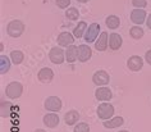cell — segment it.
Wrapping results in <instances>:
<instances>
[{
  "instance_id": "cell-1",
  "label": "cell",
  "mask_w": 151,
  "mask_h": 132,
  "mask_svg": "<svg viewBox=\"0 0 151 132\" xmlns=\"http://www.w3.org/2000/svg\"><path fill=\"white\" fill-rule=\"evenodd\" d=\"M22 92H23V86H22V84H19V82H10L5 87V94L10 99H17V97H19L22 95Z\"/></svg>"
},
{
  "instance_id": "cell-2",
  "label": "cell",
  "mask_w": 151,
  "mask_h": 132,
  "mask_svg": "<svg viewBox=\"0 0 151 132\" xmlns=\"http://www.w3.org/2000/svg\"><path fill=\"white\" fill-rule=\"evenodd\" d=\"M6 31L10 37H19L24 31V25L21 21H12L8 23Z\"/></svg>"
},
{
  "instance_id": "cell-3",
  "label": "cell",
  "mask_w": 151,
  "mask_h": 132,
  "mask_svg": "<svg viewBox=\"0 0 151 132\" xmlns=\"http://www.w3.org/2000/svg\"><path fill=\"white\" fill-rule=\"evenodd\" d=\"M113 114H114V107L109 103H103L97 107V115L100 119H110Z\"/></svg>"
},
{
  "instance_id": "cell-4",
  "label": "cell",
  "mask_w": 151,
  "mask_h": 132,
  "mask_svg": "<svg viewBox=\"0 0 151 132\" xmlns=\"http://www.w3.org/2000/svg\"><path fill=\"white\" fill-rule=\"evenodd\" d=\"M99 32H100V25L99 23H91L86 30V33H85V40L86 43H93L96 40V37L99 36Z\"/></svg>"
},
{
  "instance_id": "cell-5",
  "label": "cell",
  "mask_w": 151,
  "mask_h": 132,
  "mask_svg": "<svg viewBox=\"0 0 151 132\" xmlns=\"http://www.w3.org/2000/svg\"><path fill=\"white\" fill-rule=\"evenodd\" d=\"M45 109L50 112H59L62 109V100L59 99L58 96H49L46 100H45Z\"/></svg>"
},
{
  "instance_id": "cell-6",
  "label": "cell",
  "mask_w": 151,
  "mask_h": 132,
  "mask_svg": "<svg viewBox=\"0 0 151 132\" xmlns=\"http://www.w3.org/2000/svg\"><path fill=\"white\" fill-rule=\"evenodd\" d=\"M49 58L54 64H62L65 58H64V51L60 48H52L49 53Z\"/></svg>"
},
{
  "instance_id": "cell-7",
  "label": "cell",
  "mask_w": 151,
  "mask_h": 132,
  "mask_svg": "<svg viewBox=\"0 0 151 132\" xmlns=\"http://www.w3.org/2000/svg\"><path fill=\"white\" fill-rule=\"evenodd\" d=\"M92 81L96 86H104V85L109 84L110 77H109V74L105 72V71H97V72L92 76Z\"/></svg>"
},
{
  "instance_id": "cell-8",
  "label": "cell",
  "mask_w": 151,
  "mask_h": 132,
  "mask_svg": "<svg viewBox=\"0 0 151 132\" xmlns=\"http://www.w3.org/2000/svg\"><path fill=\"white\" fill-rule=\"evenodd\" d=\"M127 66L131 71L137 72V71H141V68L143 67V60H142L141 56H138V55H132L131 58L128 59Z\"/></svg>"
},
{
  "instance_id": "cell-9",
  "label": "cell",
  "mask_w": 151,
  "mask_h": 132,
  "mask_svg": "<svg viewBox=\"0 0 151 132\" xmlns=\"http://www.w3.org/2000/svg\"><path fill=\"white\" fill-rule=\"evenodd\" d=\"M146 19V12L142 8H136L131 12V21L136 25H142Z\"/></svg>"
},
{
  "instance_id": "cell-10",
  "label": "cell",
  "mask_w": 151,
  "mask_h": 132,
  "mask_svg": "<svg viewBox=\"0 0 151 132\" xmlns=\"http://www.w3.org/2000/svg\"><path fill=\"white\" fill-rule=\"evenodd\" d=\"M92 55L91 48L87 45H80L78 46V60L80 62H87Z\"/></svg>"
},
{
  "instance_id": "cell-11",
  "label": "cell",
  "mask_w": 151,
  "mask_h": 132,
  "mask_svg": "<svg viewBox=\"0 0 151 132\" xmlns=\"http://www.w3.org/2000/svg\"><path fill=\"white\" fill-rule=\"evenodd\" d=\"M59 122H60L59 117H58V114H55L54 112L49 113V114H46L44 117V124L49 128H55L59 124Z\"/></svg>"
},
{
  "instance_id": "cell-12",
  "label": "cell",
  "mask_w": 151,
  "mask_h": 132,
  "mask_svg": "<svg viewBox=\"0 0 151 132\" xmlns=\"http://www.w3.org/2000/svg\"><path fill=\"white\" fill-rule=\"evenodd\" d=\"M39 80L42 82V84H49L51 82V80L54 78V72L50 68H41L39 74H37Z\"/></svg>"
},
{
  "instance_id": "cell-13",
  "label": "cell",
  "mask_w": 151,
  "mask_h": 132,
  "mask_svg": "<svg viewBox=\"0 0 151 132\" xmlns=\"http://www.w3.org/2000/svg\"><path fill=\"white\" fill-rule=\"evenodd\" d=\"M95 97L100 101H108L111 99V91L108 87H100L95 91Z\"/></svg>"
},
{
  "instance_id": "cell-14",
  "label": "cell",
  "mask_w": 151,
  "mask_h": 132,
  "mask_svg": "<svg viewBox=\"0 0 151 132\" xmlns=\"http://www.w3.org/2000/svg\"><path fill=\"white\" fill-rule=\"evenodd\" d=\"M74 43V37L69 32H62L58 36V44L60 46H69Z\"/></svg>"
},
{
  "instance_id": "cell-15",
  "label": "cell",
  "mask_w": 151,
  "mask_h": 132,
  "mask_svg": "<svg viewBox=\"0 0 151 132\" xmlns=\"http://www.w3.org/2000/svg\"><path fill=\"white\" fill-rule=\"evenodd\" d=\"M65 56H67V60L68 63H74L76 60L78 59V46L76 45H69L65 51Z\"/></svg>"
},
{
  "instance_id": "cell-16",
  "label": "cell",
  "mask_w": 151,
  "mask_h": 132,
  "mask_svg": "<svg viewBox=\"0 0 151 132\" xmlns=\"http://www.w3.org/2000/svg\"><path fill=\"white\" fill-rule=\"evenodd\" d=\"M78 119H80V114H78L77 110H69L68 113H65V115H64V122H65L68 126H73L78 122Z\"/></svg>"
},
{
  "instance_id": "cell-17",
  "label": "cell",
  "mask_w": 151,
  "mask_h": 132,
  "mask_svg": "<svg viewBox=\"0 0 151 132\" xmlns=\"http://www.w3.org/2000/svg\"><path fill=\"white\" fill-rule=\"evenodd\" d=\"M109 46H110L111 50H118V49L122 46V37L118 33H111L109 36Z\"/></svg>"
},
{
  "instance_id": "cell-18",
  "label": "cell",
  "mask_w": 151,
  "mask_h": 132,
  "mask_svg": "<svg viewBox=\"0 0 151 132\" xmlns=\"http://www.w3.org/2000/svg\"><path fill=\"white\" fill-rule=\"evenodd\" d=\"M95 48H96L97 51L106 50V48H108V33L106 32H101L99 40H97L96 44H95Z\"/></svg>"
},
{
  "instance_id": "cell-19",
  "label": "cell",
  "mask_w": 151,
  "mask_h": 132,
  "mask_svg": "<svg viewBox=\"0 0 151 132\" xmlns=\"http://www.w3.org/2000/svg\"><path fill=\"white\" fill-rule=\"evenodd\" d=\"M124 123V119L122 117H114V118L109 119V120H104V127L105 128H116L119 126H122Z\"/></svg>"
},
{
  "instance_id": "cell-20",
  "label": "cell",
  "mask_w": 151,
  "mask_h": 132,
  "mask_svg": "<svg viewBox=\"0 0 151 132\" xmlns=\"http://www.w3.org/2000/svg\"><path fill=\"white\" fill-rule=\"evenodd\" d=\"M10 68V60L8 56H5V55H1L0 56V73L1 74H4L6 73L9 71Z\"/></svg>"
},
{
  "instance_id": "cell-21",
  "label": "cell",
  "mask_w": 151,
  "mask_h": 132,
  "mask_svg": "<svg viewBox=\"0 0 151 132\" xmlns=\"http://www.w3.org/2000/svg\"><path fill=\"white\" fill-rule=\"evenodd\" d=\"M85 30H87V23H86V22H83V21L78 22V25L76 26V28H74V31H73L74 37H77V39L82 37V36H83Z\"/></svg>"
},
{
  "instance_id": "cell-22",
  "label": "cell",
  "mask_w": 151,
  "mask_h": 132,
  "mask_svg": "<svg viewBox=\"0 0 151 132\" xmlns=\"http://www.w3.org/2000/svg\"><path fill=\"white\" fill-rule=\"evenodd\" d=\"M105 23H106V26L110 30H115L119 27L120 25V21H119V17L116 16H109L106 19H105Z\"/></svg>"
},
{
  "instance_id": "cell-23",
  "label": "cell",
  "mask_w": 151,
  "mask_h": 132,
  "mask_svg": "<svg viewBox=\"0 0 151 132\" xmlns=\"http://www.w3.org/2000/svg\"><path fill=\"white\" fill-rule=\"evenodd\" d=\"M12 110H13V104L9 103V101H3L1 103V117L3 118L9 117Z\"/></svg>"
},
{
  "instance_id": "cell-24",
  "label": "cell",
  "mask_w": 151,
  "mask_h": 132,
  "mask_svg": "<svg viewBox=\"0 0 151 132\" xmlns=\"http://www.w3.org/2000/svg\"><path fill=\"white\" fill-rule=\"evenodd\" d=\"M10 59H12V62L14 64H21L24 59V55H23V53L19 50H14L10 53Z\"/></svg>"
},
{
  "instance_id": "cell-25",
  "label": "cell",
  "mask_w": 151,
  "mask_h": 132,
  "mask_svg": "<svg viewBox=\"0 0 151 132\" xmlns=\"http://www.w3.org/2000/svg\"><path fill=\"white\" fill-rule=\"evenodd\" d=\"M65 17L70 21H76V19H78V17H80V12H78V9H76V8H68V10L65 12Z\"/></svg>"
},
{
  "instance_id": "cell-26",
  "label": "cell",
  "mask_w": 151,
  "mask_h": 132,
  "mask_svg": "<svg viewBox=\"0 0 151 132\" xmlns=\"http://www.w3.org/2000/svg\"><path fill=\"white\" fill-rule=\"evenodd\" d=\"M129 33H131V36L133 37V39L138 40V39H141V37L143 36V30L141 27H137V26H134V27L131 28Z\"/></svg>"
},
{
  "instance_id": "cell-27",
  "label": "cell",
  "mask_w": 151,
  "mask_h": 132,
  "mask_svg": "<svg viewBox=\"0 0 151 132\" xmlns=\"http://www.w3.org/2000/svg\"><path fill=\"white\" fill-rule=\"evenodd\" d=\"M74 132H90V127H88V124H87V123L81 122V123L76 124Z\"/></svg>"
},
{
  "instance_id": "cell-28",
  "label": "cell",
  "mask_w": 151,
  "mask_h": 132,
  "mask_svg": "<svg viewBox=\"0 0 151 132\" xmlns=\"http://www.w3.org/2000/svg\"><path fill=\"white\" fill-rule=\"evenodd\" d=\"M55 3H56V5L62 9H65L70 5V0H55Z\"/></svg>"
},
{
  "instance_id": "cell-29",
  "label": "cell",
  "mask_w": 151,
  "mask_h": 132,
  "mask_svg": "<svg viewBox=\"0 0 151 132\" xmlns=\"http://www.w3.org/2000/svg\"><path fill=\"white\" fill-rule=\"evenodd\" d=\"M132 4L136 8H145L147 5V1L146 0H132Z\"/></svg>"
},
{
  "instance_id": "cell-30",
  "label": "cell",
  "mask_w": 151,
  "mask_h": 132,
  "mask_svg": "<svg viewBox=\"0 0 151 132\" xmlns=\"http://www.w3.org/2000/svg\"><path fill=\"white\" fill-rule=\"evenodd\" d=\"M145 59H146V62L151 66V50L146 51V54H145Z\"/></svg>"
},
{
  "instance_id": "cell-31",
  "label": "cell",
  "mask_w": 151,
  "mask_h": 132,
  "mask_svg": "<svg viewBox=\"0 0 151 132\" xmlns=\"http://www.w3.org/2000/svg\"><path fill=\"white\" fill-rule=\"evenodd\" d=\"M146 23H147V27H149L151 30V14L149 17H147V21H146Z\"/></svg>"
},
{
  "instance_id": "cell-32",
  "label": "cell",
  "mask_w": 151,
  "mask_h": 132,
  "mask_svg": "<svg viewBox=\"0 0 151 132\" xmlns=\"http://www.w3.org/2000/svg\"><path fill=\"white\" fill-rule=\"evenodd\" d=\"M35 132H46V131H45V130H41V128H37Z\"/></svg>"
},
{
  "instance_id": "cell-33",
  "label": "cell",
  "mask_w": 151,
  "mask_h": 132,
  "mask_svg": "<svg viewBox=\"0 0 151 132\" xmlns=\"http://www.w3.org/2000/svg\"><path fill=\"white\" fill-rule=\"evenodd\" d=\"M77 1H78V3H87L88 0H77Z\"/></svg>"
},
{
  "instance_id": "cell-34",
  "label": "cell",
  "mask_w": 151,
  "mask_h": 132,
  "mask_svg": "<svg viewBox=\"0 0 151 132\" xmlns=\"http://www.w3.org/2000/svg\"><path fill=\"white\" fill-rule=\"evenodd\" d=\"M119 132H129V131H126V130H123V131H119Z\"/></svg>"
}]
</instances>
